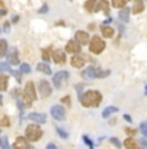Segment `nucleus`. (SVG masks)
I'll list each match as a JSON object with an SVG mask.
<instances>
[{
  "instance_id": "f257e3e1",
  "label": "nucleus",
  "mask_w": 147,
  "mask_h": 149,
  "mask_svg": "<svg viewBox=\"0 0 147 149\" xmlns=\"http://www.w3.org/2000/svg\"><path fill=\"white\" fill-rule=\"evenodd\" d=\"M102 100H103V96L99 91L90 90L83 92V95L79 99V102L83 108H98L102 104Z\"/></svg>"
},
{
  "instance_id": "f03ea898",
  "label": "nucleus",
  "mask_w": 147,
  "mask_h": 149,
  "mask_svg": "<svg viewBox=\"0 0 147 149\" xmlns=\"http://www.w3.org/2000/svg\"><path fill=\"white\" fill-rule=\"evenodd\" d=\"M21 102L24 105V108H30L33 105V102L37 100V90H35V86L31 81L26 82L24 88V92L21 93Z\"/></svg>"
},
{
  "instance_id": "7ed1b4c3",
  "label": "nucleus",
  "mask_w": 147,
  "mask_h": 149,
  "mask_svg": "<svg viewBox=\"0 0 147 149\" xmlns=\"http://www.w3.org/2000/svg\"><path fill=\"white\" fill-rule=\"evenodd\" d=\"M43 136V130L39 125L37 123H29L25 128V139L29 143H37L42 139Z\"/></svg>"
},
{
  "instance_id": "20e7f679",
  "label": "nucleus",
  "mask_w": 147,
  "mask_h": 149,
  "mask_svg": "<svg viewBox=\"0 0 147 149\" xmlns=\"http://www.w3.org/2000/svg\"><path fill=\"white\" fill-rule=\"evenodd\" d=\"M89 49L94 54H100L106 49V42L103 40L100 36L94 35L90 36V42H89Z\"/></svg>"
},
{
  "instance_id": "39448f33",
  "label": "nucleus",
  "mask_w": 147,
  "mask_h": 149,
  "mask_svg": "<svg viewBox=\"0 0 147 149\" xmlns=\"http://www.w3.org/2000/svg\"><path fill=\"white\" fill-rule=\"evenodd\" d=\"M68 79H69V71L67 70H60L57 73H55L52 77V83H53L55 88L56 90L64 88L68 83Z\"/></svg>"
},
{
  "instance_id": "423d86ee",
  "label": "nucleus",
  "mask_w": 147,
  "mask_h": 149,
  "mask_svg": "<svg viewBox=\"0 0 147 149\" xmlns=\"http://www.w3.org/2000/svg\"><path fill=\"white\" fill-rule=\"evenodd\" d=\"M50 113L51 116H52V118L55 119V121H64L65 117H67V110H65V108L63 107V105H53V107H51L50 109Z\"/></svg>"
},
{
  "instance_id": "0eeeda50",
  "label": "nucleus",
  "mask_w": 147,
  "mask_h": 149,
  "mask_svg": "<svg viewBox=\"0 0 147 149\" xmlns=\"http://www.w3.org/2000/svg\"><path fill=\"white\" fill-rule=\"evenodd\" d=\"M38 91L43 99H47V97H50L51 93H52V87H51V84L48 83V81L42 79V81H39V83H38Z\"/></svg>"
},
{
  "instance_id": "6e6552de",
  "label": "nucleus",
  "mask_w": 147,
  "mask_h": 149,
  "mask_svg": "<svg viewBox=\"0 0 147 149\" xmlns=\"http://www.w3.org/2000/svg\"><path fill=\"white\" fill-rule=\"evenodd\" d=\"M13 149H34V147L25 139V136H17L13 143Z\"/></svg>"
},
{
  "instance_id": "1a4fd4ad",
  "label": "nucleus",
  "mask_w": 147,
  "mask_h": 149,
  "mask_svg": "<svg viewBox=\"0 0 147 149\" xmlns=\"http://www.w3.org/2000/svg\"><path fill=\"white\" fill-rule=\"evenodd\" d=\"M51 60L57 65H63L67 61V56L63 49H55L53 52H51Z\"/></svg>"
},
{
  "instance_id": "9d476101",
  "label": "nucleus",
  "mask_w": 147,
  "mask_h": 149,
  "mask_svg": "<svg viewBox=\"0 0 147 149\" xmlns=\"http://www.w3.org/2000/svg\"><path fill=\"white\" fill-rule=\"evenodd\" d=\"M7 62L12 66H16V65H20V58H18V51L17 48H11L7 52Z\"/></svg>"
},
{
  "instance_id": "9b49d317",
  "label": "nucleus",
  "mask_w": 147,
  "mask_h": 149,
  "mask_svg": "<svg viewBox=\"0 0 147 149\" xmlns=\"http://www.w3.org/2000/svg\"><path fill=\"white\" fill-rule=\"evenodd\" d=\"M74 40L78 43L79 45H86L90 42V35H89V33H86V31L78 30L74 34Z\"/></svg>"
},
{
  "instance_id": "f8f14e48",
  "label": "nucleus",
  "mask_w": 147,
  "mask_h": 149,
  "mask_svg": "<svg viewBox=\"0 0 147 149\" xmlns=\"http://www.w3.org/2000/svg\"><path fill=\"white\" fill-rule=\"evenodd\" d=\"M81 45L77 43L74 39H70L68 43H67V45H65V52H68V53H70V54H78L81 52Z\"/></svg>"
},
{
  "instance_id": "ddd939ff",
  "label": "nucleus",
  "mask_w": 147,
  "mask_h": 149,
  "mask_svg": "<svg viewBox=\"0 0 147 149\" xmlns=\"http://www.w3.org/2000/svg\"><path fill=\"white\" fill-rule=\"evenodd\" d=\"M98 71H99V69H98V68L89 66V68H86L85 70H82L81 77H82L83 79H96Z\"/></svg>"
},
{
  "instance_id": "4468645a",
  "label": "nucleus",
  "mask_w": 147,
  "mask_h": 149,
  "mask_svg": "<svg viewBox=\"0 0 147 149\" xmlns=\"http://www.w3.org/2000/svg\"><path fill=\"white\" fill-rule=\"evenodd\" d=\"M27 118H29V121H33V123H37V125L46 123V121H47V116L44 113H37V111L30 113L27 116Z\"/></svg>"
},
{
  "instance_id": "2eb2a0df",
  "label": "nucleus",
  "mask_w": 147,
  "mask_h": 149,
  "mask_svg": "<svg viewBox=\"0 0 147 149\" xmlns=\"http://www.w3.org/2000/svg\"><path fill=\"white\" fill-rule=\"evenodd\" d=\"M122 145L125 147V149H143L142 145L139 144V141H137L134 137H126L124 140Z\"/></svg>"
},
{
  "instance_id": "dca6fc26",
  "label": "nucleus",
  "mask_w": 147,
  "mask_h": 149,
  "mask_svg": "<svg viewBox=\"0 0 147 149\" xmlns=\"http://www.w3.org/2000/svg\"><path fill=\"white\" fill-rule=\"evenodd\" d=\"M85 62H86L85 57L78 56V54H73L72 58H70V65L76 69H82L83 66H85Z\"/></svg>"
},
{
  "instance_id": "f3484780",
  "label": "nucleus",
  "mask_w": 147,
  "mask_h": 149,
  "mask_svg": "<svg viewBox=\"0 0 147 149\" xmlns=\"http://www.w3.org/2000/svg\"><path fill=\"white\" fill-rule=\"evenodd\" d=\"M119 18H120L121 22L128 24V22L130 21V8H129V7L121 8L120 12H119Z\"/></svg>"
},
{
  "instance_id": "a211bd4d",
  "label": "nucleus",
  "mask_w": 147,
  "mask_h": 149,
  "mask_svg": "<svg viewBox=\"0 0 147 149\" xmlns=\"http://www.w3.org/2000/svg\"><path fill=\"white\" fill-rule=\"evenodd\" d=\"M100 10H103V12L106 13H109V4L107 0H98L96 3V8H95L94 12H100Z\"/></svg>"
},
{
  "instance_id": "6ab92c4d",
  "label": "nucleus",
  "mask_w": 147,
  "mask_h": 149,
  "mask_svg": "<svg viewBox=\"0 0 147 149\" xmlns=\"http://www.w3.org/2000/svg\"><path fill=\"white\" fill-rule=\"evenodd\" d=\"M100 33H102V36L106 39H109L115 35V29L111 26H100Z\"/></svg>"
},
{
  "instance_id": "aec40b11",
  "label": "nucleus",
  "mask_w": 147,
  "mask_h": 149,
  "mask_svg": "<svg viewBox=\"0 0 147 149\" xmlns=\"http://www.w3.org/2000/svg\"><path fill=\"white\" fill-rule=\"evenodd\" d=\"M143 10H145V3H143V0H134L132 12L134 14H139V13H142Z\"/></svg>"
},
{
  "instance_id": "412c9836",
  "label": "nucleus",
  "mask_w": 147,
  "mask_h": 149,
  "mask_svg": "<svg viewBox=\"0 0 147 149\" xmlns=\"http://www.w3.org/2000/svg\"><path fill=\"white\" fill-rule=\"evenodd\" d=\"M37 70H38L39 73L46 74V75H51V74H52V70H51L50 65L46 64V62H43V61L39 62V64L37 65Z\"/></svg>"
},
{
  "instance_id": "4be33fe9",
  "label": "nucleus",
  "mask_w": 147,
  "mask_h": 149,
  "mask_svg": "<svg viewBox=\"0 0 147 149\" xmlns=\"http://www.w3.org/2000/svg\"><path fill=\"white\" fill-rule=\"evenodd\" d=\"M117 111H119V108L109 105V107H107V108L104 109V110L102 111V117H103V118H109V117H111L112 114L117 113Z\"/></svg>"
},
{
  "instance_id": "5701e85b",
  "label": "nucleus",
  "mask_w": 147,
  "mask_h": 149,
  "mask_svg": "<svg viewBox=\"0 0 147 149\" xmlns=\"http://www.w3.org/2000/svg\"><path fill=\"white\" fill-rule=\"evenodd\" d=\"M96 3H98V0H86L83 7H85V9L89 13H93L95 10V7H96Z\"/></svg>"
},
{
  "instance_id": "b1692460",
  "label": "nucleus",
  "mask_w": 147,
  "mask_h": 149,
  "mask_svg": "<svg viewBox=\"0 0 147 149\" xmlns=\"http://www.w3.org/2000/svg\"><path fill=\"white\" fill-rule=\"evenodd\" d=\"M8 90V77L4 74H0V92H4Z\"/></svg>"
},
{
  "instance_id": "393cba45",
  "label": "nucleus",
  "mask_w": 147,
  "mask_h": 149,
  "mask_svg": "<svg viewBox=\"0 0 147 149\" xmlns=\"http://www.w3.org/2000/svg\"><path fill=\"white\" fill-rule=\"evenodd\" d=\"M8 52V42L5 39H0V58L7 54Z\"/></svg>"
},
{
  "instance_id": "a878e982",
  "label": "nucleus",
  "mask_w": 147,
  "mask_h": 149,
  "mask_svg": "<svg viewBox=\"0 0 147 149\" xmlns=\"http://www.w3.org/2000/svg\"><path fill=\"white\" fill-rule=\"evenodd\" d=\"M128 3H129V0H112V7L121 9V8L126 7V4H128Z\"/></svg>"
},
{
  "instance_id": "bb28decb",
  "label": "nucleus",
  "mask_w": 147,
  "mask_h": 149,
  "mask_svg": "<svg viewBox=\"0 0 147 149\" xmlns=\"http://www.w3.org/2000/svg\"><path fill=\"white\" fill-rule=\"evenodd\" d=\"M50 53H51V47L42 49V58H43V62H46V64L51 60V54Z\"/></svg>"
},
{
  "instance_id": "cd10ccee",
  "label": "nucleus",
  "mask_w": 147,
  "mask_h": 149,
  "mask_svg": "<svg viewBox=\"0 0 147 149\" xmlns=\"http://www.w3.org/2000/svg\"><path fill=\"white\" fill-rule=\"evenodd\" d=\"M0 127H11V118L8 116H3L0 118Z\"/></svg>"
},
{
  "instance_id": "c85d7f7f",
  "label": "nucleus",
  "mask_w": 147,
  "mask_h": 149,
  "mask_svg": "<svg viewBox=\"0 0 147 149\" xmlns=\"http://www.w3.org/2000/svg\"><path fill=\"white\" fill-rule=\"evenodd\" d=\"M82 140H83V143H85L86 145H87V148L89 149H94L95 148V144H94V141L90 139L89 136H86V135H83L82 136Z\"/></svg>"
},
{
  "instance_id": "c756f323",
  "label": "nucleus",
  "mask_w": 147,
  "mask_h": 149,
  "mask_svg": "<svg viewBox=\"0 0 147 149\" xmlns=\"http://www.w3.org/2000/svg\"><path fill=\"white\" fill-rule=\"evenodd\" d=\"M9 73H11V75H13L14 78H16V81L18 82V83L22 82V81H21V79H22V73H21L20 70H12V69H11Z\"/></svg>"
},
{
  "instance_id": "7c9ffc66",
  "label": "nucleus",
  "mask_w": 147,
  "mask_h": 149,
  "mask_svg": "<svg viewBox=\"0 0 147 149\" xmlns=\"http://www.w3.org/2000/svg\"><path fill=\"white\" fill-rule=\"evenodd\" d=\"M20 71H21L22 74H29L31 71L30 65L26 64V62H24V64H20Z\"/></svg>"
},
{
  "instance_id": "2f4dec72",
  "label": "nucleus",
  "mask_w": 147,
  "mask_h": 149,
  "mask_svg": "<svg viewBox=\"0 0 147 149\" xmlns=\"http://www.w3.org/2000/svg\"><path fill=\"white\" fill-rule=\"evenodd\" d=\"M56 132H57V135L61 137V139H68V137H69V134L64 130V128H61V127H56Z\"/></svg>"
},
{
  "instance_id": "473e14b6",
  "label": "nucleus",
  "mask_w": 147,
  "mask_h": 149,
  "mask_svg": "<svg viewBox=\"0 0 147 149\" xmlns=\"http://www.w3.org/2000/svg\"><path fill=\"white\" fill-rule=\"evenodd\" d=\"M108 75H111V70H102V69H99L98 75H96V79L106 78V77H108Z\"/></svg>"
},
{
  "instance_id": "72a5a7b5",
  "label": "nucleus",
  "mask_w": 147,
  "mask_h": 149,
  "mask_svg": "<svg viewBox=\"0 0 147 149\" xmlns=\"http://www.w3.org/2000/svg\"><path fill=\"white\" fill-rule=\"evenodd\" d=\"M74 88H76L77 93H78V99H81V96L83 95V88H85V84H83V83H77V84L74 86Z\"/></svg>"
},
{
  "instance_id": "f704fd0d",
  "label": "nucleus",
  "mask_w": 147,
  "mask_h": 149,
  "mask_svg": "<svg viewBox=\"0 0 147 149\" xmlns=\"http://www.w3.org/2000/svg\"><path fill=\"white\" fill-rule=\"evenodd\" d=\"M1 149H13L12 147L9 145V141H8V137L7 136H3L1 137Z\"/></svg>"
},
{
  "instance_id": "c9c22d12",
  "label": "nucleus",
  "mask_w": 147,
  "mask_h": 149,
  "mask_svg": "<svg viewBox=\"0 0 147 149\" xmlns=\"http://www.w3.org/2000/svg\"><path fill=\"white\" fill-rule=\"evenodd\" d=\"M11 70V66L8 62H0V74H3L4 71H9Z\"/></svg>"
},
{
  "instance_id": "e433bc0d",
  "label": "nucleus",
  "mask_w": 147,
  "mask_h": 149,
  "mask_svg": "<svg viewBox=\"0 0 147 149\" xmlns=\"http://www.w3.org/2000/svg\"><path fill=\"white\" fill-rule=\"evenodd\" d=\"M139 131L142 132V135H143V136L147 137V121L142 122V123L139 125Z\"/></svg>"
},
{
  "instance_id": "4c0bfd02",
  "label": "nucleus",
  "mask_w": 147,
  "mask_h": 149,
  "mask_svg": "<svg viewBox=\"0 0 147 149\" xmlns=\"http://www.w3.org/2000/svg\"><path fill=\"white\" fill-rule=\"evenodd\" d=\"M109 141H111V144L115 145V147H116L117 149H120L121 147H122V144L120 143V140L117 139V137H111V139H109Z\"/></svg>"
},
{
  "instance_id": "58836bf2",
  "label": "nucleus",
  "mask_w": 147,
  "mask_h": 149,
  "mask_svg": "<svg viewBox=\"0 0 147 149\" xmlns=\"http://www.w3.org/2000/svg\"><path fill=\"white\" fill-rule=\"evenodd\" d=\"M125 134H126V135H129V137H133L135 134H137V130H135V128L126 127V128H125Z\"/></svg>"
},
{
  "instance_id": "ea45409f",
  "label": "nucleus",
  "mask_w": 147,
  "mask_h": 149,
  "mask_svg": "<svg viewBox=\"0 0 147 149\" xmlns=\"http://www.w3.org/2000/svg\"><path fill=\"white\" fill-rule=\"evenodd\" d=\"M47 12H48V5H47V4L42 5V8H39V9H38V13H39V14H42V13H47Z\"/></svg>"
},
{
  "instance_id": "a19ab883",
  "label": "nucleus",
  "mask_w": 147,
  "mask_h": 149,
  "mask_svg": "<svg viewBox=\"0 0 147 149\" xmlns=\"http://www.w3.org/2000/svg\"><path fill=\"white\" fill-rule=\"evenodd\" d=\"M3 27H4L3 30H4L5 33H9V31H11V22L9 21H5L4 22V26H3Z\"/></svg>"
},
{
  "instance_id": "79ce46f5",
  "label": "nucleus",
  "mask_w": 147,
  "mask_h": 149,
  "mask_svg": "<svg viewBox=\"0 0 147 149\" xmlns=\"http://www.w3.org/2000/svg\"><path fill=\"white\" fill-rule=\"evenodd\" d=\"M61 102H64V104H67L68 107H70V96L61 97Z\"/></svg>"
},
{
  "instance_id": "37998d69",
  "label": "nucleus",
  "mask_w": 147,
  "mask_h": 149,
  "mask_svg": "<svg viewBox=\"0 0 147 149\" xmlns=\"http://www.w3.org/2000/svg\"><path fill=\"white\" fill-rule=\"evenodd\" d=\"M139 144L142 145V148L147 149V140H146V139H141V140H139Z\"/></svg>"
},
{
  "instance_id": "c03bdc74",
  "label": "nucleus",
  "mask_w": 147,
  "mask_h": 149,
  "mask_svg": "<svg viewBox=\"0 0 147 149\" xmlns=\"http://www.w3.org/2000/svg\"><path fill=\"white\" fill-rule=\"evenodd\" d=\"M122 117H124V119H125L126 122H129V123H132V122H133V119H132V117L129 116V114H124Z\"/></svg>"
},
{
  "instance_id": "a18cd8bd",
  "label": "nucleus",
  "mask_w": 147,
  "mask_h": 149,
  "mask_svg": "<svg viewBox=\"0 0 147 149\" xmlns=\"http://www.w3.org/2000/svg\"><path fill=\"white\" fill-rule=\"evenodd\" d=\"M46 149H59V148H57L56 144H53V143H50V144H47Z\"/></svg>"
},
{
  "instance_id": "49530a36",
  "label": "nucleus",
  "mask_w": 147,
  "mask_h": 149,
  "mask_svg": "<svg viewBox=\"0 0 147 149\" xmlns=\"http://www.w3.org/2000/svg\"><path fill=\"white\" fill-rule=\"evenodd\" d=\"M116 122H117V119H115V118H111V119H109V122H108V123H109V125H111V126H113V125H115V123H116Z\"/></svg>"
},
{
  "instance_id": "de8ad7c7",
  "label": "nucleus",
  "mask_w": 147,
  "mask_h": 149,
  "mask_svg": "<svg viewBox=\"0 0 147 149\" xmlns=\"http://www.w3.org/2000/svg\"><path fill=\"white\" fill-rule=\"evenodd\" d=\"M5 14H7V10H5L4 8H1V9H0V17H1V16H5Z\"/></svg>"
},
{
  "instance_id": "09e8293b",
  "label": "nucleus",
  "mask_w": 147,
  "mask_h": 149,
  "mask_svg": "<svg viewBox=\"0 0 147 149\" xmlns=\"http://www.w3.org/2000/svg\"><path fill=\"white\" fill-rule=\"evenodd\" d=\"M94 29H95V25H94V24H90V25H89V30H94Z\"/></svg>"
},
{
  "instance_id": "8fccbe9b",
  "label": "nucleus",
  "mask_w": 147,
  "mask_h": 149,
  "mask_svg": "<svg viewBox=\"0 0 147 149\" xmlns=\"http://www.w3.org/2000/svg\"><path fill=\"white\" fill-rule=\"evenodd\" d=\"M18 21V16H14V18H13V22H17Z\"/></svg>"
},
{
  "instance_id": "3c124183",
  "label": "nucleus",
  "mask_w": 147,
  "mask_h": 149,
  "mask_svg": "<svg viewBox=\"0 0 147 149\" xmlns=\"http://www.w3.org/2000/svg\"><path fill=\"white\" fill-rule=\"evenodd\" d=\"M0 105H3V97H1V95H0Z\"/></svg>"
},
{
  "instance_id": "603ef678",
  "label": "nucleus",
  "mask_w": 147,
  "mask_h": 149,
  "mask_svg": "<svg viewBox=\"0 0 147 149\" xmlns=\"http://www.w3.org/2000/svg\"><path fill=\"white\" fill-rule=\"evenodd\" d=\"M145 95L147 96V84H146V87H145Z\"/></svg>"
},
{
  "instance_id": "864d4df0",
  "label": "nucleus",
  "mask_w": 147,
  "mask_h": 149,
  "mask_svg": "<svg viewBox=\"0 0 147 149\" xmlns=\"http://www.w3.org/2000/svg\"><path fill=\"white\" fill-rule=\"evenodd\" d=\"M0 147H1V137H0Z\"/></svg>"
},
{
  "instance_id": "5fc2aeb1",
  "label": "nucleus",
  "mask_w": 147,
  "mask_h": 149,
  "mask_svg": "<svg viewBox=\"0 0 147 149\" xmlns=\"http://www.w3.org/2000/svg\"><path fill=\"white\" fill-rule=\"evenodd\" d=\"M0 134H1V128H0Z\"/></svg>"
},
{
  "instance_id": "6e6d98bb",
  "label": "nucleus",
  "mask_w": 147,
  "mask_h": 149,
  "mask_svg": "<svg viewBox=\"0 0 147 149\" xmlns=\"http://www.w3.org/2000/svg\"><path fill=\"white\" fill-rule=\"evenodd\" d=\"M0 33H1V27H0Z\"/></svg>"
}]
</instances>
